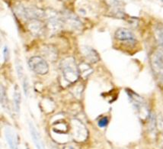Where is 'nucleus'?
<instances>
[{
	"mask_svg": "<svg viewBox=\"0 0 163 149\" xmlns=\"http://www.w3.org/2000/svg\"><path fill=\"white\" fill-rule=\"evenodd\" d=\"M61 71L65 80L71 83L77 81L80 76L79 66L72 57H67L61 61Z\"/></svg>",
	"mask_w": 163,
	"mask_h": 149,
	"instance_id": "nucleus-1",
	"label": "nucleus"
},
{
	"mask_svg": "<svg viewBox=\"0 0 163 149\" xmlns=\"http://www.w3.org/2000/svg\"><path fill=\"white\" fill-rule=\"evenodd\" d=\"M150 66L156 82L163 88V60L158 52L150 57Z\"/></svg>",
	"mask_w": 163,
	"mask_h": 149,
	"instance_id": "nucleus-2",
	"label": "nucleus"
},
{
	"mask_svg": "<svg viewBox=\"0 0 163 149\" xmlns=\"http://www.w3.org/2000/svg\"><path fill=\"white\" fill-rule=\"evenodd\" d=\"M127 95L129 96L130 100L131 103L133 104V107L135 108L136 111L140 115V117H146L150 115L149 114L148 108L146 106V103L144 102L143 99L140 96L133 92L132 90H127Z\"/></svg>",
	"mask_w": 163,
	"mask_h": 149,
	"instance_id": "nucleus-3",
	"label": "nucleus"
},
{
	"mask_svg": "<svg viewBox=\"0 0 163 149\" xmlns=\"http://www.w3.org/2000/svg\"><path fill=\"white\" fill-rule=\"evenodd\" d=\"M28 66L37 74L45 75L49 71V66L47 61L43 57L38 56L30 57L28 61Z\"/></svg>",
	"mask_w": 163,
	"mask_h": 149,
	"instance_id": "nucleus-4",
	"label": "nucleus"
},
{
	"mask_svg": "<svg viewBox=\"0 0 163 149\" xmlns=\"http://www.w3.org/2000/svg\"><path fill=\"white\" fill-rule=\"evenodd\" d=\"M72 126L73 138L78 142L85 141L88 137V131L86 127L76 118L72 119Z\"/></svg>",
	"mask_w": 163,
	"mask_h": 149,
	"instance_id": "nucleus-5",
	"label": "nucleus"
},
{
	"mask_svg": "<svg viewBox=\"0 0 163 149\" xmlns=\"http://www.w3.org/2000/svg\"><path fill=\"white\" fill-rule=\"evenodd\" d=\"M63 21L73 30H79L82 26V23L76 15L67 11L63 13Z\"/></svg>",
	"mask_w": 163,
	"mask_h": 149,
	"instance_id": "nucleus-6",
	"label": "nucleus"
},
{
	"mask_svg": "<svg viewBox=\"0 0 163 149\" xmlns=\"http://www.w3.org/2000/svg\"><path fill=\"white\" fill-rule=\"evenodd\" d=\"M45 16L47 19V26L52 32H57L61 29L63 25V20H61L57 13L46 12Z\"/></svg>",
	"mask_w": 163,
	"mask_h": 149,
	"instance_id": "nucleus-7",
	"label": "nucleus"
},
{
	"mask_svg": "<svg viewBox=\"0 0 163 149\" xmlns=\"http://www.w3.org/2000/svg\"><path fill=\"white\" fill-rule=\"evenodd\" d=\"M114 37L117 40L123 42H129V43H135L136 38L133 33L129 29L125 28H120L116 31Z\"/></svg>",
	"mask_w": 163,
	"mask_h": 149,
	"instance_id": "nucleus-8",
	"label": "nucleus"
},
{
	"mask_svg": "<svg viewBox=\"0 0 163 149\" xmlns=\"http://www.w3.org/2000/svg\"><path fill=\"white\" fill-rule=\"evenodd\" d=\"M6 139L11 149L18 148V138L14 129L9 126H6L4 130Z\"/></svg>",
	"mask_w": 163,
	"mask_h": 149,
	"instance_id": "nucleus-9",
	"label": "nucleus"
},
{
	"mask_svg": "<svg viewBox=\"0 0 163 149\" xmlns=\"http://www.w3.org/2000/svg\"><path fill=\"white\" fill-rule=\"evenodd\" d=\"M81 52L82 55L86 58L90 63H95L100 60V56L99 53L90 46L83 45L81 47Z\"/></svg>",
	"mask_w": 163,
	"mask_h": 149,
	"instance_id": "nucleus-10",
	"label": "nucleus"
},
{
	"mask_svg": "<svg viewBox=\"0 0 163 149\" xmlns=\"http://www.w3.org/2000/svg\"><path fill=\"white\" fill-rule=\"evenodd\" d=\"M105 2L110 9L111 14L118 19H125L126 14L120 9V2L119 0H105Z\"/></svg>",
	"mask_w": 163,
	"mask_h": 149,
	"instance_id": "nucleus-11",
	"label": "nucleus"
},
{
	"mask_svg": "<svg viewBox=\"0 0 163 149\" xmlns=\"http://www.w3.org/2000/svg\"><path fill=\"white\" fill-rule=\"evenodd\" d=\"M30 33L35 36H40L44 32V25L40 19H32L28 24Z\"/></svg>",
	"mask_w": 163,
	"mask_h": 149,
	"instance_id": "nucleus-12",
	"label": "nucleus"
},
{
	"mask_svg": "<svg viewBox=\"0 0 163 149\" xmlns=\"http://www.w3.org/2000/svg\"><path fill=\"white\" fill-rule=\"evenodd\" d=\"M29 129H30V135H31L34 144L36 146L37 149H44V143L42 141L40 134L38 132V130L35 128V126L31 122H29Z\"/></svg>",
	"mask_w": 163,
	"mask_h": 149,
	"instance_id": "nucleus-13",
	"label": "nucleus"
},
{
	"mask_svg": "<svg viewBox=\"0 0 163 149\" xmlns=\"http://www.w3.org/2000/svg\"><path fill=\"white\" fill-rule=\"evenodd\" d=\"M42 53L47 59L50 61H57V56H58L56 48L51 45L44 46L42 49Z\"/></svg>",
	"mask_w": 163,
	"mask_h": 149,
	"instance_id": "nucleus-14",
	"label": "nucleus"
},
{
	"mask_svg": "<svg viewBox=\"0 0 163 149\" xmlns=\"http://www.w3.org/2000/svg\"><path fill=\"white\" fill-rule=\"evenodd\" d=\"M79 69L80 76L84 79L88 78L91 73L93 72V69L89 63L82 62L79 65Z\"/></svg>",
	"mask_w": 163,
	"mask_h": 149,
	"instance_id": "nucleus-15",
	"label": "nucleus"
},
{
	"mask_svg": "<svg viewBox=\"0 0 163 149\" xmlns=\"http://www.w3.org/2000/svg\"><path fill=\"white\" fill-rule=\"evenodd\" d=\"M14 105H15V109L16 113H18L20 112V106H21V92L19 90L18 86L16 85L14 90Z\"/></svg>",
	"mask_w": 163,
	"mask_h": 149,
	"instance_id": "nucleus-16",
	"label": "nucleus"
},
{
	"mask_svg": "<svg viewBox=\"0 0 163 149\" xmlns=\"http://www.w3.org/2000/svg\"><path fill=\"white\" fill-rule=\"evenodd\" d=\"M155 37L160 48L163 47V25H160L156 27L155 30Z\"/></svg>",
	"mask_w": 163,
	"mask_h": 149,
	"instance_id": "nucleus-17",
	"label": "nucleus"
},
{
	"mask_svg": "<svg viewBox=\"0 0 163 149\" xmlns=\"http://www.w3.org/2000/svg\"><path fill=\"white\" fill-rule=\"evenodd\" d=\"M1 103L3 109H9V103H8V96L6 94V89L2 85L1 86Z\"/></svg>",
	"mask_w": 163,
	"mask_h": 149,
	"instance_id": "nucleus-18",
	"label": "nucleus"
},
{
	"mask_svg": "<svg viewBox=\"0 0 163 149\" xmlns=\"http://www.w3.org/2000/svg\"><path fill=\"white\" fill-rule=\"evenodd\" d=\"M156 123H157V128L161 131H163V115L159 113L156 118Z\"/></svg>",
	"mask_w": 163,
	"mask_h": 149,
	"instance_id": "nucleus-19",
	"label": "nucleus"
},
{
	"mask_svg": "<svg viewBox=\"0 0 163 149\" xmlns=\"http://www.w3.org/2000/svg\"><path fill=\"white\" fill-rule=\"evenodd\" d=\"M108 122H109V120H108V117H103V118L99 119L98 125L101 128H104V127H106L108 125Z\"/></svg>",
	"mask_w": 163,
	"mask_h": 149,
	"instance_id": "nucleus-20",
	"label": "nucleus"
},
{
	"mask_svg": "<svg viewBox=\"0 0 163 149\" xmlns=\"http://www.w3.org/2000/svg\"><path fill=\"white\" fill-rule=\"evenodd\" d=\"M3 56H4V61L6 62L9 60V48L7 46H5L3 48Z\"/></svg>",
	"mask_w": 163,
	"mask_h": 149,
	"instance_id": "nucleus-21",
	"label": "nucleus"
},
{
	"mask_svg": "<svg viewBox=\"0 0 163 149\" xmlns=\"http://www.w3.org/2000/svg\"><path fill=\"white\" fill-rule=\"evenodd\" d=\"M158 53H159V55L161 56V57H162V60H163V47L160 48L159 51H158Z\"/></svg>",
	"mask_w": 163,
	"mask_h": 149,
	"instance_id": "nucleus-22",
	"label": "nucleus"
},
{
	"mask_svg": "<svg viewBox=\"0 0 163 149\" xmlns=\"http://www.w3.org/2000/svg\"><path fill=\"white\" fill-rule=\"evenodd\" d=\"M63 149H75V148L73 147H72V146H66V147H64V148Z\"/></svg>",
	"mask_w": 163,
	"mask_h": 149,
	"instance_id": "nucleus-23",
	"label": "nucleus"
},
{
	"mask_svg": "<svg viewBox=\"0 0 163 149\" xmlns=\"http://www.w3.org/2000/svg\"><path fill=\"white\" fill-rule=\"evenodd\" d=\"M60 1H62V2H67L68 0H60Z\"/></svg>",
	"mask_w": 163,
	"mask_h": 149,
	"instance_id": "nucleus-24",
	"label": "nucleus"
},
{
	"mask_svg": "<svg viewBox=\"0 0 163 149\" xmlns=\"http://www.w3.org/2000/svg\"><path fill=\"white\" fill-rule=\"evenodd\" d=\"M27 149H30V148H27Z\"/></svg>",
	"mask_w": 163,
	"mask_h": 149,
	"instance_id": "nucleus-25",
	"label": "nucleus"
},
{
	"mask_svg": "<svg viewBox=\"0 0 163 149\" xmlns=\"http://www.w3.org/2000/svg\"><path fill=\"white\" fill-rule=\"evenodd\" d=\"M162 2H163V0H162Z\"/></svg>",
	"mask_w": 163,
	"mask_h": 149,
	"instance_id": "nucleus-26",
	"label": "nucleus"
}]
</instances>
